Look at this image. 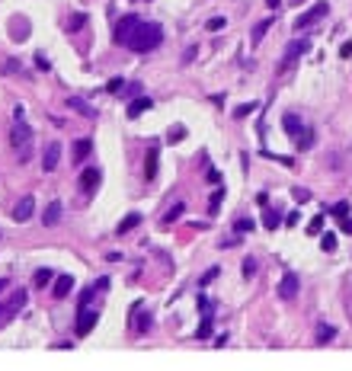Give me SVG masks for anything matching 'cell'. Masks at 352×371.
<instances>
[{
	"mask_svg": "<svg viewBox=\"0 0 352 371\" xmlns=\"http://www.w3.org/2000/svg\"><path fill=\"white\" fill-rule=\"evenodd\" d=\"M269 26H272V19H263V23H256V26H253V36H250V39H253V45H260L263 39H266Z\"/></svg>",
	"mask_w": 352,
	"mask_h": 371,
	"instance_id": "484cf974",
	"label": "cell"
},
{
	"mask_svg": "<svg viewBox=\"0 0 352 371\" xmlns=\"http://www.w3.org/2000/svg\"><path fill=\"white\" fill-rule=\"evenodd\" d=\"M3 71H6V74H23V64H19V61H13V58H10V61L3 64Z\"/></svg>",
	"mask_w": 352,
	"mask_h": 371,
	"instance_id": "f35d334b",
	"label": "cell"
},
{
	"mask_svg": "<svg viewBox=\"0 0 352 371\" xmlns=\"http://www.w3.org/2000/svg\"><path fill=\"white\" fill-rule=\"evenodd\" d=\"M256 109H260V103H243V106L234 109V119H247V116H253Z\"/></svg>",
	"mask_w": 352,
	"mask_h": 371,
	"instance_id": "83f0119b",
	"label": "cell"
},
{
	"mask_svg": "<svg viewBox=\"0 0 352 371\" xmlns=\"http://www.w3.org/2000/svg\"><path fill=\"white\" fill-rule=\"evenodd\" d=\"M263 224H266L269 231H275V227H282V214L275 211V208H266V214H263Z\"/></svg>",
	"mask_w": 352,
	"mask_h": 371,
	"instance_id": "d4e9b609",
	"label": "cell"
},
{
	"mask_svg": "<svg viewBox=\"0 0 352 371\" xmlns=\"http://www.w3.org/2000/svg\"><path fill=\"white\" fill-rule=\"evenodd\" d=\"M266 3H269V10H275V6H279L282 0H266Z\"/></svg>",
	"mask_w": 352,
	"mask_h": 371,
	"instance_id": "c3c4849f",
	"label": "cell"
},
{
	"mask_svg": "<svg viewBox=\"0 0 352 371\" xmlns=\"http://www.w3.org/2000/svg\"><path fill=\"white\" fill-rule=\"evenodd\" d=\"M292 199L298 202V205H304V202H310V189H304V186L298 189V186H295V189H292Z\"/></svg>",
	"mask_w": 352,
	"mask_h": 371,
	"instance_id": "f546056e",
	"label": "cell"
},
{
	"mask_svg": "<svg viewBox=\"0 0 352 371\" xmlns=\"http://www.w3.org/2000/svg\"><path fill=\"white\" fill-rule=\"evenodd\" d=\"M10 144H13V151H16L19 164H26V160H29V154H32V144H36V134H32L29 122H23V119H16V122H13V128H10Z\"/></svg>",
	"mask_w": 352,
	"mask_h": 371,
	"instance_id": "7a4b0ae2",
	"label": "cell"
},
{
	"mask_svg": "<svg viewBox=\"0 0 352 371\" xmlns=\"http://www.w3.org/2000/svg\"><path fill=\"white\" fill-rule=\"evenodd\" d=\"M132 323H134V333H147L151 330V314H141V301L132 304Z\"/></svg>",
	"mask_w": 352,
	"mask_h": 371,
	"instance_id": "7c38bea8",
	"label": "cell"
},
{
	"mask_svg": "<svg viewBox=\"0 0 352 371\" xmlns=\"http://www.w3.org/2000/svg\"><path fill=\"white\" fill-rule=\"evenodd\" d=\"M346 310H349V317H352V298H349V301H346Z\"/></svg>",
	"mask_w": 352,
	"mask_h": 371,
	"instance_id": "681fc988",
	"label": "cell"
},
{
	"mask_svg": "<svg viewBox=\"0 0 352 371\" xmlns=\"http://www.w3.org/2000/svg\"><path fill=\"white\" fill-rule=\"evenodd\" d=\"M215 275H218V269H208V272H205V275H202V285H208V282H212V279H215Z\"/></svg>",
	"mask_w": 352,
	"mask_h": 371,
	"instance_id": "ee69618b",
	"label": "cell"
},
{
	"mask_svg": "<svg viewBox=\"0 0 352 371\" xmlns=\"http://www.w3.org/2000/svg\"><path fill=\"white\" fill-rule=\"evenodd\" d=\"M51 279H55V272H51V269H36V275H32V285H36V288H48Z\"/></svg>",
	"mask_w": 352,
	"mask_h": 371,
	"instance_id": "44dd1931",
	"label": "cell"
},
{
	"mask_svg": "<svg viewBox=\"0 0 352 371\" xmlns=\"http://www.w3.org/2000/svg\"><path fill=\"white\" fill-rule=\"evenodd\" d=\"M67 109H74L77 116H84V119H96V109H93L84 96H67Z\"/></svg>",
	"mask_w": 352,
	"mask_h": 371,
	"instance_id": "8fae6325",
	"label": "cell"
},
{
	"mask_svg": "<svg viewBox=\"0 0 352 371\" xmlns=\"http://www.w3.org/2000/svg\"><path fill=\"white\" fill-rule=\"evenodd\" d=\"M99 179H103V176H99V170H96V166H90V170L80 173V189H84V192H93V189L99 186Z\"/></svg>",
	"mask_w": 352,
	"mask_h": 371,
	"instance_id": "9a60e30c",
	"label": "cell"
},
{
	"mask_svg": "<svg viewBox=\"0 0 352 371\" xmlns=\"http://www.w3.org/2000/svg\"><path fill=\"white\" fill-rule=\"evenodd\" d=\"M208 183H221V173L218 170H208Z\"/></svg>",
	"mask_w": 352,
	"mask_h": 371,
	"instance_id": "7dc6e473",
	"label": "cell"
},
{
	"mask_svg": "<svg viewBox=\"0 0 352 371\" xmlns=\"http://www.w3.org/2000/svg\"><path fill=\"white\" fill-rule=\"evenodd\" d=\"M282 128H285V134L301 147V151L314 144V131H310V128L301 122V116H295V112H285V116H282Z\"/></svg>",
	"mask_w": 352,
	"mask_h": 371,
	"instance_id": "3957f363",
	"label": "cell"
},
{
	"mask_svg": "<svg viewBox=\"0 0 352 371\" xmlns=\"http://www.w3.org/2000/svg\"><path fill=\"white\" fill-rule=\"evenodd\" d=\"M253 227H256V224H253V221H250V218H240V221H237V224H234V231H237V234H250V231H253Z\"/></svg>",
	"mask_w": 352,
	"mask_h": 371,
	"instance_id": "d6a6232c",
	"label": "cell"
},
{
	"mask_svg": "<svg viewBox=\"0 0 352 371\" xmlns=\"http://www.w3.org/2000/svg\"><path fill=\"white\" fill-rule=\"evenodd\" d=\"M308 51H310V42H308V39H295V42L288 45V51H285V61L279 64V74H282V77H285V74L295 67L298 58H301V55H308Z\"/></svg>",
	"mask_w": 352,
	"mask_h": 371,
	"instance_id": "5b68a950",
	"label": "cell"
},
{
	"mask_svg": "<svg viewBox=\"0 0 352 371\" xmlns=\"http://www.w3.org/2000/svg\"><path fill=\"white\" fill-rule=\"evenodd\" d=\"M224 26H227L224 16H212V19L205 23V29H208V32H218V29H224Z\"/></svg>",
	"mask_w": 352,
	"mask_h": 371,
	"instance_id": "4dcf8cb0",
	"label": "cell"
},
{
	"mask_svg": "<svg viewBox=\"0 0 352 371\" xmlns=\"http://www.w3.org/2000/svg\"><path fill=\"white\" fill-rule=\"evenodd\" d=\"M182 211H186V205H182V202H176V205L170 208V211H167V214H164V218H160V227H164V231H167V227H170V224H173V221H176V218H179V214H182Z\"/></svg>",
	"mask_w": 352,
	"mask_h": 371,
	"instance_id": "603a6c76",
	"label": "cell"
},
{
	"mask_svg": "<svg viewBox=\"0 0 352 371\" xmlns=\"http://www.w3.org/2000/svg\"><path fill=\"white\" fill-rule=\"evenodd\" d=\"M141 23H144V19H141L138 13H128V16H122L119 26L112 29V39H116V45H128V42H132V36L138 32Z\"/></svg>",
	"mask_w": 352,
	"mask_h": 371,
	"instance_id": "277c9868",
	"label": "cell"
},
{
	"mask_svg": "<svg viewBox=\"0 0 352 371\" xmlns=\"http://www.w3.org/2000/svg\"><path fill=\"white\" fill-rule=\"evenodd\" d=\"M285 224H288V227H298V224H301V214H298V211H292V214L285 218Z\"/></svg>",
	"mask_w": 352,
	"mask_h": 371,
	"instance_id": "b9f144b4",
	"label": "cell"
},
{
	"mask_svg": "<svg viewBox=\"0 0 352 371\" xmlns=\"http://www.w3.org/2000/svg\"><path fill=\"white\" fill-rule=\"evenodd\" d=\"M195 336H199V339H208V336H212V314H202V323H199V330H195Z\"/></svg>",
	"mask_w": 352,
	"mask_h": 371,
	"instance_id": "4316f807",
	"label": "cell"
},
{
	"mask_svg": "<svg viewBox=\"0 0 352 371\" xmlns=\"http://www.w3.org/2000/svg\"><path fill=\"white\" fill-rule=\"evenodd\" d=\"M87 26V13H71V16H67V23H64V29L67 32H80Z\"/></svg>",
	"mask_w": 352,
	"mask_h": 371,
	"instance_id": "7402d4cb",
	"label": "cell"
},
{
	"mask_svg": "<svg viewBox=\"0 0 352 371\" xmlns=\"http://www.w3.org/2000/svg\"><path fill=\"white\" fill-rule=\"evenodd\" d=\"M122 86H125V80H122V77H112L109 83H106V90H109V93H119Z\"/></svg>",
	"mask_w": 352,
	"mask_h": 371,
	"instance_id": "74e56055",
	"label": "cell"
},
{
	"mask_svg": "<svg viewBox=\"0 0 352 371\" xmlns=\"http://www.w3.org/2000/svg\"><path fill=\"white\" fill-rule=\"evenodd\" d=\"M90 151H93V141H90V138H80L77 144H74V160H77V164H84V160L90 157Z\"/></svg>",
	"mask_w": 352,
	"mask_h": 371,
	"instance_id": "d6986e66",
	"label": "cell"
},
{
	"mask_svg": "<svg viewBox=\"0 0 352 371\" xmlns=\"http://www.w3.org/2000/svg\"><path fill=\"white\" fill-rule=\"evenodd\" d=\"M340 55H343V58H352V42H343V48H340Z\"/></svg>",
	"mask_w": 352,
	"mask_h": 371,
	"instance_id": "f6af8a7d",
	"label": "cell"
},
{
	"mask_svg": "<svg viewBox=\"0 0 352 371\" xmlns=\"http://www.w3.org/2000/svg\"><path fill=\"white\" fill-rule=\"evenodd\" d=\"M157 160H160V151H157V147H151V151H147V160H144V179H147V183L157 179Z\"/></svg>",
	"mask_w": 352,
	"mask_h": 371,
	"instance_id": "5bb4252c",
	"label": "cell"
},
{
	"mask_svg": "<svg viewBox=\"0 0 352 371\" xmlns=\"http://www.w3.org/2000/svg\"><path fill=\"white\" fill-rule=\"evenodd\" d=\"M151 99H147V96H138V99H132V103H128V109H125V116L128 119H138L141 116V112H147V109H151Z\"/></svg>",
	"mask_w": 352,
	"mask_h": 371,
	"instance_id": "2e32d148",
	"label": "cell"
},
{
	"mask_svg": "<svg viewBox=\"0 0 352 371\" xmlns=\"http://www.w3.org/2000/svg\"><path fill=\"white\" fill-rule=\"evenodd\" d=\"M346 211H349V205H346V202H336V205H333V214H336V218H343Z\"/></svg>",
	"mask_w": 352,
	"mask_h": 371,
	"instance_id": "60d3db41",
	"label": "cell"
},
{
	"mask_svg": "<svg viewBox=\"0 0 352 371\" xmlns=\"http://www.w3.org/2000/svg\"><path fill=\"white\" fill-rule=\"evenodd\" d=\"M99 288H84L80 291V307H90V301H93V294H96Z\"/></svg>",
	"mask_w": 352,
	"mask_h": 371,
	"instance_id": "836d02e7",
	"label": "cell"
},
{
	"mask_svg": "<svg viewBox=\"0 0 352 371\" xmlns=\"http://www.w3.org/2000/svg\"><path fill=\"white\" fill-rule=\"evenodd\" d=\"M141 224V214L138 211H132V214H125V218L116 224V234H128V231H134V227Z\"/></svg>",
	"mask_w": 352,
	"mask_h": 371,
	"instance_id": "ac0fdd59",
	"label": "cell"
},
{
	"mask_svg": "<svg viewBox=\"0 0 352 371\" xmlns=\"http://www.w3.org/2000/svg\"><path fill=\"white\" fill-rule=\"evenodd\" d=\"M23 304H26V291H23V288H16V294H13L10 304H6V314H19Z\"/></svg>",
	"mask_w": 352,
	"mask_h": 371,
	"instance_id": "cb8c5ba5",
	"label": "cell"
},
{
	"mask_svg": "<svg viewBox=\"0 0 352 371\" xmlns=\"http://www.w3.org/2000/svg\"><path fill=\"white\" fill-rule=\"evenodd\" d=\"M320 247L327 249V253H333V249H336V234H330V231H327V234L320 237Z\"/></svg>",
	"mask_w": 352,
	"mask_h": 371,
	"instance_id": "1f68e13d",
	"label": "cell"
},
{
	"mask_svg": "<svg viewBox=\"0 0 352 371\" xmlns=\"http://www.w3.org/2000/svg\"><path fill=\"white\" fill-rule=\"evenodd\" d=\"M336 336V327H330V323H320V330H317V342H330Z\"/></svg>",
	"mask_w": 352,
	"mask_h": 371,
	"instance_id": "f1b7e54d",
	"label": "cell"
},
{
	"mask_svg": "<svg viewBox=\"0 0 352 371\" xmlns=\"http://www.w3.org/2000/svg\"><path fill=\"white\" fill-rule=\"evenodd\" d=\"M221 199H224V189H221V192H215V195H212V202H208V211H212V214H215V211H218V205H221Z\"/></svg>",
	"mask_w": 352,
	"mask_h": 371,
	"instance_id": "8d00e7d4",
	"label": "cell"
},
{
	"mask_svg": "<svg viewBox=\"0 0 352 371\" xmlns=\"http://www.w3.org/2000/svg\"><path fill=\"white\" fill-rule=\"evenodd\" d=\"M93 327H96V310L80 307V310H77V336H87Z\"/></svg>",
	"mask_w": 352,
	"mask_h": 371,
	"instance_id": "30bf717a",
	"label": "cell"
},
{
	"mask_svg": "<svg viewBox=\"0 0 352 371\" xmlns=\"http://www.w3.org/2000/svg\"><path fill=\"white\" fill-rule=\"evenodd\" d=\"M320 231H323V214H317V218L308 224V234H320Z\"/></svg>",
	"mask_w": 352,
	"mask_h": 371,
	"instance_id": "d590c367",
	"label": "cell"
},
{
	"mask_svg": "<svg viewBox=\"0 0 352 371\" xmlns=\"http://www.w3.org/2000/svg\"><path fill=\"white\" fill-rule=\"evenodd\" d=\"M36 67H39V71H48V67H51V64H48V58H45L42 51L36 55Z\"/></svg>",
	"mask_w": 352,
	"mask_h": 371,
	"instance_id": "ab89813d",
	"label": "cell"
},
{
	"mask_svg": "<svg viewBox=\"0 0 352 371\" xmlns=\"http://www.w3.org/2000/svg\"><path fill=\"white\" fill-rule=\"evenodd\" d=\"M298 288H301L298 275L295 272H285V275H282V282H279V288H275V294H279L282 301H295L298 298Z\"/></svg>",
	"mask_w": 352,
	"mask_h": 371,
	"instance_id": "52a82bcc",
	"label": "cell"
},
{
	"mask_svg": "<svg viewBox=\"0 0 352 371\" xmlns=\"http://www.w3.org/2000/svg\"><path fill=\"white\" fill-rule=\"evenodd\" d=\"M340 231H343V234H352V218H343V224H340Z\"/></svg>",
	"mask_w": 352,
	"mask_h": 371,
	"instance_id": "bcb514c9",
	"label": "cell"
},
{
	"mask_svg": "<svg viewBox=\"0 0 352 371\" xmlns=\"http://www.w3.org/2000/svg\"><path fill=\"white\" fill-rule=\"evenodd\" d=\"M58 160H61V144H48V147H45V154H42V170L51 173L58 166Z\"/></svg>",
	"mask_w": 352,
	"mask_h": 371,
	"instance_id": "4fadbf2b",
	"label": "cell"
},
{
	"mask_svg": "<svg viewBox=\"0 0 352 371\" xmlns=\"http://www.w3.org/2000/svg\"><path fill=\"white\" fill-rule=\"evenodd\" d=\"M3 288H6V279H0V291H3Z\"/></svg>",
	"mask_w": 352,
	"mask_h": 371,
	"instance_id": "f907efd6",
	"label": "cell"
},
{
	"mask_svg": "<svg viewBox=\"0 0 352 371\" xmlns=\"http://www.w3.org/2000/svg\"><path fill=\"white\" fill-rule=\"evenodd\" d=\"M3 314H6V310H3V307H0V317H3Z\"/></svg>",
	"mask_w": 352,
	"mask_h": 371,
	"instance_id": "f5cc1de1",
	"label": "cell"
},
{
	"mask_svg": "<svg viewBox=\"0 0 352 371\" xmlns=\"http://www.w3.org/2000/svg\"><path fill=\"white\" fill-rule=\"evenodd\" d=\"M327 13H330V3H327V0H317L310 10H304L301 16L295 19V32H298V29H310V26H314L320 16H327Z\"/></svg>",
	"mask_w": 352,
	"mask_h": 371,
	"instance_id": "8992f818",
	"label": "cell"
},
{
	"mask_svg": "<svg viewBox=\"0 0 352 371\" xmlns=\"http://www.w3.org/2000/svg\"><path fill=\"white\" fill-rule=\"evenodd\" d=\"M240 272H243V279H250V275L256 272V259H250V256H247V259H243V266H240Z\"/></svg>",
	"mask_w": 352,
	"mask_h": 371,
	"instance_id": "e575fe53",
	"label": "cell"
},
{
	"mask_svg": "<svg viewBox=\"0 0 352 371\" xmlns=\"http://www.w3.org/2000/svg\"><path fill=\"white\" fill-rule=\"evenodd\" d=\"M61 214H64V205H61V199H51L48 205L42 208V224H45V227L61 224Z\"/></svg>",
	"mask_w": 352,
	"mask_h": 371,
	"instance_id": "9c48e42d",
	"label": "cell"
},
{
	"mask_svg": "<svg viewBox=\"0 0 352 371\" xmlns=\"http://www.w3.org/2000/svg\"><path fill=\"white\" fill-rule=\"evenodd\" d=\"M292 3H295V6H298V3H308V0H292Z\"/></svg>",
	"mask_w": 352,
	"mask_h": 371,
	"instance_id": "816d5d0a",
	"label": "cell"
},
{
	"mask_svg": "<svg viewBox=\"0 0 352 371\" xmlns=\"http://www.w3.org/2000/svg\"><path fill=\"white\" fill-rule=\"evenodd\" d=\"M10 36H13V39H19V42L29 36V23H26V16H13V23H10Z\"/></svg>",
	"mask_w": 352,
	"mask_h": 371,
	"instance_id": "e0dca14e",
	"label": "cell"
},
{
	"mask_svg": "<svg viewBox=\"0 0 352 371\" xmlns=\"http://www.w3.org/2000/svg\"><path fill=\"white\" fill-rule=\"evenodd\" d=\"M160 42H164V26L160 23H141L138 32L132 36V42H128V48L132 51H154Z\"/></svg>",
	"mask_w": 352,
	"mask_h": 371,
	"instance_id": "6da1fadb",
	"label": "cell"
},
{
	"mask_svg": "<svg viewBox=\"0 0 352 371\" xmlns=\"http://www.w3.org/2000/svg\"><path fill=\"white\" fill-rule=\"evenodd\" d=\"M32 214H36V195H23V199L16 202V208H13V221L23 224V221H29Z\"/></svg>",
	"mask_w": 352,
	"mask_h": 371,
	"instance_id": "ba28073f",
	"label": "cell"
},
{
	"mask_svg": "<svg viewBox=\"0 0 352 371\" xmlns=\"http://www.w3.org/2000/svg\"><path fill=\"white\" fill-rule=\"evenodd\" d=\"M71 288H74V275H58L55 279V298H67Z\"/></svg>",
	"mask_w": 352,
	"mask_h": 371,
	"instance_id": "ffe728a7",
	"label": "cell"
},
{
	"mask_svg": "<svg viewBox=\"0 0 352 371\" xmlns=\"http://www.w3.org/2000/svg\"><path fill=\"white\" fill-rule=\"evenodd\" d=\"M199 307H202V314H212V310H215V304L208 298H199Z\"/></svg>",
	"mask_w": 352,
	"mask_h": 371,
	"instance_id": "7bdbcfd3",
	"label": "cell"
}]
</instances>
